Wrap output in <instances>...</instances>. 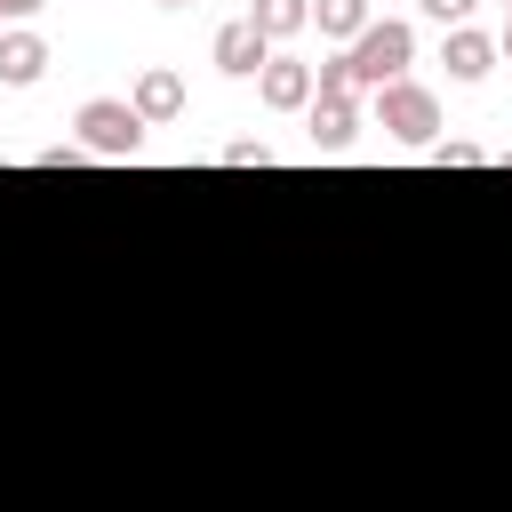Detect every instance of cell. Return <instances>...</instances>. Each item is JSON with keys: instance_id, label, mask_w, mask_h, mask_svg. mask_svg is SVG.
I'll use <instances>...</instances> for the list:
<instances>
[{"instance_id": "obj_1", "label": "cell", "mask_w": 512, "mask_h": 512, "mask_svg": "<svg viewBox=\"0 0 512 512\" xmlns=\"http://www.w3.org/2000/svg\"><path fill=\"white\" fill-rule=\"evenodd\" d=\"M344 64H352V96H376V88L408 80V64H416V24H400V16H368V32L344 48Z\"/></svg>"}, {"instance_id": "obj_2", "label": "cell", "mask_w": 512, "mask_h": 512, "mask_svg": "<svg viewBox=\"0 0 512 512\" xmlns=\"http://www.w3.org/2000/svg\"><path fill=\"white\" fill-rule=\"evenodd\" d=\"M72 144H80L88 160H136V152H144V120L128 112V96H88V104L72 112Z\"/></svg>"}, {"instance_id": "obj_3", "label": "cell", "mask_w": 512, "mask_h": 512, "mask_svg": "<svg viewBox=\"0 0 512 512\" xmlns=\"http://www.w3.org/2000/svg\"><path fill=\"white\" fill-rule=\"evenodd\" d=\"M376 128L392 144L424 152V144H440V96L424 80H392V88H376Z\"/></svg>"}, {"instance_id": "obj_4", "label": "cell", "mask_w": 512, "mask_h": 512, "mask_svg": "<svg viewBox=\"0 0 512 512\" xmlns=\"http://www.w3.org/2000/svg\"><path fill=\"white\" fill-rule=\"evenodd\" d=\"M128 112H136L144 128H168V120H184V72H168V64H144V72H136V88H128Z\"/></svg>"}, {"instance_id": "obj_5", "label": "cell", "mask_w": 512, "mask_h": 512, "mask_svg": "<svg viewBox=\"0 0 512 512\" xmlns=\"http://www.w3.org/2000/svg\"><path fill=\"white\" fill-rule=\"evenodd\" d=\"M208 56H216V72H224V80H256V72L272 64V40H264L248 16H232V24L216 32V48H208Z\"/></svg>"}, {"instance_id": "obj_6", "label": "cell", "mask_w": 512, "mask_h": 512, "mask_svg": "<svg viewBox=\"0 0 512 512\" xmlns=\"http://www.w3.org/2000/svg\"><path fill=\"white\" fill-rule=\"evenodd\" d=\"M304 136H312V152H344L360 136V96H312L304 104Z\"/></svg>"}, {"instance_id": "obj_7", "label": "cell", "mask_w": 512, "mask_h": 512, "mask_svg": "<svg viewBox=\"0 0 512 512\" xmlns=\"http://www.w3.org/2000/svg\"><path fill=\"white\" fill-rule=\"evenodd\" d=\"M256 96H264V112H304L312 104V64L304 56H272L256 72Z\"/></svg>"}, {"instance_id": "obj_8", "label": "cell", "mask_w": 512, "mask_h": 512, "mask_svg": "<svg viewBox=\"0 0 512 512\" xmlns=\"http://www.w3.org/2000/svg\"><path fill=\"white\" fill-rule=\"evenodd\" d=\"M48 80V40L40 32H0V88H40Z\"/></svg>"}, {"instance_id": "obj_9", "label": "cell", "mask_w": 512, "mask_h": 512, "mask_svg": "<svg viewBox=\"0 0 512 512\" xmlns=\"http://www.w3.org/2000/svg\"><path fill=\"white\" fill-rule=\"evenodd\" d=\"M440 64H448V80H488V72H496V40L472 32V24H456L448 48H440Z\"/></svg>"}, {"instance_id": "obj_10", "label": "cell", "mask_w": 512, "mask_h": 512, "mask_svg": "<svg viewBox=\"0 0 512 512\" xmlns=\"http://www.w3.org/2000/svg\"><path fill=\"white\" fill-rule=\"evenodd\" d=\"M248 24H256L264 40H296V32L312 24V0H256V8H248Z\"/></svg>"}, {"instance_id": "obj_11", "label": "cell", "mask_w": 512, "mask_h": 512, "mask_svg": "<svg viewBox=\"0 0 512 512\" xmlns=\"http://www.w3.org/2000/svg\"><path fill=\"white\" fill-rule=\"evenodd\" d=\"M312 24H320L328 40H344V48H352V40L368 32V0H312Z\"/></svg>"}, {"instance_id": "obj_12", "label": "cell", "mask_w": 512, "mask_h": 512, "mask_svg": "<svg viewBox=\"0 0 512 512\" xmlns=\"http://www.w3.org/2000/svg\"><path fill=\"white\" fill-rule=\"evenodd\" d=\"M424 160H432V168H472V160H480V144H464V136H440V144H424Z\"/></svg>"}, {"instance_id": "obj_13", "label": "cell", "mask_w": 512, "mask_h": 512, "mask_svg": "<svg viewBox=\"0 0 512 512\" xmlns=\"http://www.w3.org/2000/svg\"><path fill=\"white\" fill-rule=\"evenodd\" d=\"M224 168H272V144L240 136V144H224Z\"/></svg>"}, {"instance_id": "obj_14", "label": "cell", "mask_w": 512, "mask_h": 512, "mask_svg": "<svg viewBox=\"0 0 512 512\" xmlns=\"http://www.w3.org/2000/svg\"><path fill=\"white\" fill-rule=\"evenodd\" d=\"M424 16H432V24H440V32H456V24H464V16H472V0H424Z\"/></svg>"}, {"instance_id": "obj_15", "label": "cell", "mask_w": 512, "mask_h": 512, "mask_svg": "<svg viewBox=\"0 0 512 512\" xmlns=\"http://www.w3.org/2000/svg\"><path fill=\"white\" fill-rule=\"evenodd\" d=\"M40 168H88V152H80V144H48V152H40Z\"/></svg>"}, {"instance_id": "obj_16", "label": "cell", "mask_w": 512, "mask_h": 512, "mask_svg": "<svg viewBox=\"0 0 512 512\" xmlns=\"http://www.w3.org/2000/svg\"><path fill=\"white\" fill-rule=\"evenodd\" d=\"M40 8H48V0H0V16H16V24H24V16H40Z\"/></svg>"}, {"instance_id": "obj_17", "label": "cell", "mask_w": 512, "mask_h": 512, "mask_svg": "<svg viewBox=\"0 0 512 512\" xmlns=\"http://www.w3.org/2000/svg\"><path fill=\"white\" fill-rule=\"evenodd\" d=\"M496 56H504V64H512V32H504V40H496Z\"/></svg>"}, {"instance_id": "obj_18", "label": "cell", "mask_w": 512, "mask_h": 512, "mask_svg": "<svg viewBox=\"0 0 512 512\" xmlns=\"http://www.w3.org/2000/svg\"><path fill=\"white\" fill-rule=\"evenodd\" d=\"M504 32H512V0H504Z\"/></svg>"}, {"instance_id": "obj_19", "label": "cell", "mask_w": 512, "mask_h": 512, "mask_svg": "<svg viewBox=\"0 0 512 512\" xmlns=\"http://www.w3.org/2000/svg\"><path fill=\"white\" fill-rule=\"evenodd\" d=\"M160 8H192V0H160Z\"/></svg>"}]
</instances>
